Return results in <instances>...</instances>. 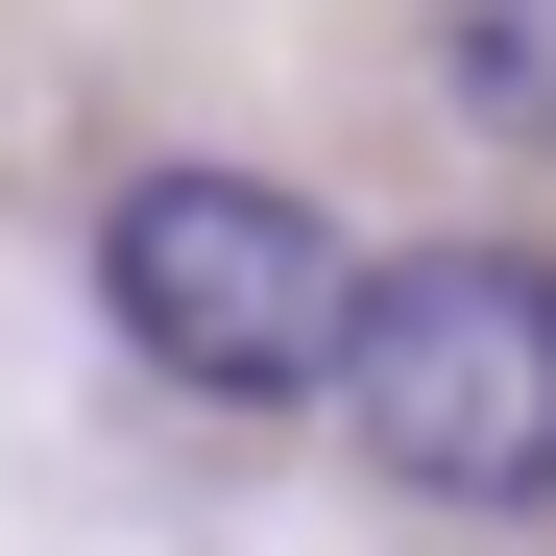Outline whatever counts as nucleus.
Masks as SVG:
<instances>
[{
    "label": "nucleus",
    "instance_id": "obj_1",
    "mask_svg": "<svg viewBox=\"0 0 556 556\" xmlns=\"http://www.w3.org/2000/svg\"><path fill=\"white\" fill-rule=\"evenodd\" d=\"M315 388L363 412V459L435 508H532L556 484V266L532 242H412V266H339V363Z\"/></svg>",
    "mask_w": 556,
    "mask_h": 556
},
{
    "label": "nucleus",
    "instance_id": "obj_2",
    "mask_svg": "<svg viewBox=\"0 0 556 556\" xmlns=\"http://www.w3.org/2000/svg\"><path fill=\"white\" fill-rule=\"evenodd\" d=\"M339 218L315 194H266V169H146V194L98 218V315L146 388H194V412H291L315 363H339Z\"/></svg>",
    "mask_w": 556,
    "mask_h": 556
},
{
    "label": "nucleus",
    "instance_id": "obj_3",
    "mask_svg": "<svg viewBox=\"0 0 556 556\" xmlns=\"http://www.w3.org/2000/svg\"><path fill=\"white\" fill-rule=\"evenodd\" d=\"M435 73H459V122L556 146V0H435Z\"/></svg>",
    "mask_w": 556,
    "mask_h": 556
}]
</instances>
